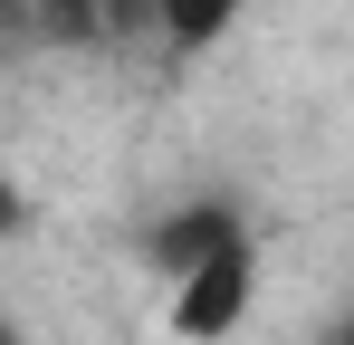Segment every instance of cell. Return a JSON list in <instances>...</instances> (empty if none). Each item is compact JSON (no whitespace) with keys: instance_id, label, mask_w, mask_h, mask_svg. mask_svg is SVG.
Instances as JSON below:
<instances>
[{"instance_id":"obj_7","label":"cell","mask_w":354,"mask_h":345,"mask_svg":"<svg viewBox=\"0 0 354 345\" xmlns=\"http://www.w3.org/2000/svg\"><path fill=\"white\" fill-rule=\"evenodd\" d=\"M335 345H354V326H345V336H335Z\"/></svg>"},{"instance_id":"obj_5","label":"cell","mask_w":354,"mask_h":345,"mask_svg":"<svg viewBox=\"0 0 354 345\" xmlns=\"http://www.w3.org/2000/svg\"><path fill=\"white\" fill-rule=\"evenodd\" d=\"M19 221H29V192H19V182L0 172V240H19Z\"/></svg>"},{"instance_id":"obj_6","label":"cell","mask_w":354,"mask_h":345,"mask_svg":"<svg viewBox=\"0 0 354 345\" xmlns=\"http://www.w3.org/2000/svg\"><path fill=\"white\" fill-rule=\"evenodd\" d=\"M0 345H19V326H10V307H0Z\"/></svg>"},{"instance_id":"obj_4","label":"cell","mask_w":354,"mask_h":345,"mask_svg":"<svg viewBox=\"0 0 354 345\" xmlns=\"http://www.w3.org/2000/svg\"><path fill=\"white\" fill-rule=\"evenodd\" d=\"M48 39H106V0H39Z\"/></svg>"},{"instance_id":"obj_2","label":"cell","mask_w":354,"mask_h":345,"mask_svg":"<svg viewBox=\"0 0 354 345\" xmlns=\"http://www.w3.org/2000/svg\"><path fill=\"white\" fill-rule=\"evenodd\" d=\"M230 240H249L239 202H182V211H163V221L144 230V259H153L163 278H182V269H201V259L230 249Z\"/></svg>"},{"instance_id":"obj_3","label":"cell","mask_w":354,"mask_h":345,"mask_svg":"<svg viewBox=\"0 0 354 345\" xmlns=\"http://www.w3.org/2000/svg\"><path fill=\"white\" fill-rule=\"evenodd\" d=\"M230 19H239V0H163V10H153V29H163V48H173V57L221 48Z\"/></svg>"},{"instance_id":"obj_1","label":"cell","mask_w":354,"mask_h":345,"mask_svg":"<svg viewBox=\"0 0 354 345\" xmlns=\"http://www.w3.org/2000/svg\"><path fill=\"white\" fill-rule=\"evenodd\" d=\"M249 297H259V249H249V240H230V249H211L201 269H182V278H173V336H182V345H221V336H239Z\"/></svg>"}]
</instances>
